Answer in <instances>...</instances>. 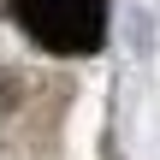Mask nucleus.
<instances>
[{"label":"nucleus","instance_id":"f257e3e1","mask_svg":"<svg viewBox=\"0 0 160 160\" xmlns=\"http://www.w3.org/2000/svg\"><path fill=\"white\" fill-rule=\"evenodd\" d=\"M12 18L48 53H95L107 42V0H12Z\"/></svg>","mask_w":160,"mask_h":160}]
</instances>
